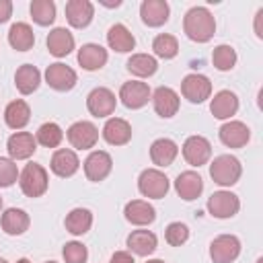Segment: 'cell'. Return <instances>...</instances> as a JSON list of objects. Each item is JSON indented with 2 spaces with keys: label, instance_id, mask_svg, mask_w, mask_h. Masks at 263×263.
Instances as JSON below:
<instances>
[{
  "label": "cell",
  "instance_id": "27",
  "mask_svg": "<svg viewBox=\"0 0 263 263\" xmlns=\"http://www.w3.org/2000/svg\"><path fill=\"white\" fill-rule=\"evenodd\" d=\"M179 154V146L171 138H158L150 146V158L156 166H171Z\"/></svg>",
  "mask_w": 263,
  "mask_h": 263
},
{
  "label": "cell",
  "instance_id": "4",
  "mask_svg": "<svg viewBox=\"0 0 263 263\" xmlns=\"http://www.w3.org/2000/svg\"><path fill=\"white\" fill-rule=\"evenodd\" d=\"M138 189L144 197L162 199L168 193V179L158 168H146L138 177Z\"/></svg>",
  "mask_w": 263,
  "mask_h": 263
},
{
  "label": "cell",
  "instance_id": "22",
  "mask_svg": "<svg viewBox=\"0 0 263 263\" xmlns=\"http://www.w3.org/2000/svg\"><path fill=\"white\" fill-rule=\"evenodd\" d=\"M123 214H125V220L129 224H136V226H148V224H152L156 220V210L144 199L127 201Z\"/></svg>",
  "mask_w": 263,
  "mask_h": 263
},
{
  "label": "cell",
  "instance_id": "42",
  "mask_svg": "<svg viewBox=\"0 0 263 263\" xmlns=\"http://www.w3.org/2000/svg\"><path fill=\"white\" fill-rule=\"evenodd\" d=\"M109 263H136L134 257L127 253V251H115L109 259Z\"/></svg>",
  "mask_w": 263,
  "mask_h": 263
},
{
  "label": "cell",
  "instance_id": "9",
  "mask_svg": "<svg viewBox=\"0 0 263 263\" xmlns=\"http://www.w3.org/2000/svg\"><path fill=\"white\" fill-rule=\"evenodd\" d=\"M76 72L62 64V62H55V64H49L47 70H45V82L58 90V92H66V90H72L76 86Z\"/></svg>",
  "mask_w": 263,
  "mask_h": 263
},
{
  "label": "cell",
  "instance_id": "20",
  "mask_svg": "<svg viewBox=\"0 0 263 263\" xmlns=\"http://www.w3.org/2000/svg\"><path fill=\"white\" fill-rule=\"evenodd\" d=\"M47 51L55 58H66L72 49H74V35L66 29V27H55L49 31L47 39Z\"/></svg>",
  "mask_w": 263,
  "mask_h": 263
},
{
  "label": "cell",
  "instance_id": "23",
  "mask_svg": "<svg viewBox=\"0 0 263 263\" xmlns=\"http://www.w3.org/2000/svg\"><path fill=\"white\" fill-rule=\"evenodd\" d=\"M103 138L111 146H123L132 140V125L121 117H111L103 125Z\"/></svg>",
  "mask_w": 263,
  "mask_h": 263
},
{
  "label": "cell",
  "instance_id": "13",
  "mask_svg": "<svg viewBox=\"0 0 263 263\" xmlns=\"http://www.w3.org/2000/svg\"><path fill=\"white\" fill-rule=\"evenodd\" d=\"M111 168H113V160L105 150H95L84 160V175L92 183H99V181L107 179Z\"/></svg>",
  "mask_w": 263,
  "mask_h": 263
},
{
  "label": "cell",
  "instance_id": "15",
  "mask_svg": "<svg viewBox=\"0 0 263 263\" xmlns=\"http://www.w3.org/2000/svg\"><path fill=\"white\" fill-rule=\"evenodd\" d=\"M218 136H220V142L224 146H228V148H242L251 140V129L242 121H226L218 129Z\"/></svg>",
  "mask_w": 263,
  "mask_h": 263
},
{
  "label": "cell",
  "instance_id": "33",
  "mask_svg": "<svg viewBox=\"0 0 263 263\" xmlns=\"http://www.w3.org/2000/svg\"><path fill=\"white\" fill-rule=\"evenodd\" d=\"M8 43L16 51H29L35 45V33L27 23H14L8 31Z\"/></svg>",
  "mask_w": 263,
  "mask_h": 263
},
{
  "label": "cell",
  "instance_id": "48",
  "mask_svg": "<svg viewBox=\"0 0 263 263\" xmlns=\"http://www.w3.org/2000/svg\"><path fill=\"white\" fill-rule=\"evenodd\" d=\"M45 263H55V261H45Z\"/></svg>",
  "mask_w": 263,
  "mask_h": 263
},
{
  "label": "cell",
  "instance_id": "16",
  "mask_svg": "<svg viewBox=\"0 0 263 263\" xmlns=\"http://www.w3.org/2000/svg\"><path fill=\"white\" fill-rule=\"evenodd\" d=\"M6 148H8V154L12 160H25L29 156L35 154L37 150V140L33 138V134L29 132H14L8 142H6Z\"/></svg>",
  "mask_w": 263,
  "mask_h": 263
},
{
  "label": "cell",
  "instance_id": "32",
  "mask_svg": "<svg viewBox=\"0 0 263 263\" xmlns=\"http://www.w3.org/2000/svg\"><path fill=\"white\" fill-rule=\"evenodd\" d=\"M64 224H66V230H68L70 234L82 236V234H86V232L90 230V226H92V214H90V210H86V208H74V210L66 216Z\"/></svg>",
  "mask_w": 263,
  "mask_h": 263
},
{
  "label": "cell",
  "instance_id": "38",
  "mask_svg": "<svg viewBox=\"0 0 263 263\" xmlns=\"http://www.w3.org/2000/svg\"><path fill=\"white\" fill-rule=\"evenodd\" d=\"M212 64L220 72L232 70L234 64H236V51H234V47H230V45H218V47H214V51H212Z\"/></svg>",
  "mask_w": 263,
  "mask_h": 263
},
{
  "label": "cell",
  "instance_id": "43",
  "mask_svg": "<svg viewBox=\"0 0 263 263\" xmlns=\"http://www.w3.org/2000/svg\"><path fill=\"white\" fill-rule=\"evenodd\" d=\"M10 16H12V2L0 0V23H6Z\"/></svg>",
  "mask_w": 263,
  "mask_h": 263
},
{
  "label": "cell",
  "instance_id": "35",
  "mask_svg": "<svg viewBox=\"0 0 263 263\" xmlns=\"http://www.w3.org/2000/svg\"><path fill=\"white\" fill-rule=\"evenodd\" d=\"M31 16L41 27L51 25L55 21V4H53V0H33L31 2Z\"/></svg>",
  "mask_w": 263,
  "mask_h": 263
},
{
  "label": "cell",
  "instance_id": "10",
  "mask_svg": "<svg viewBox=\"0 0 263 263\" xmlns=\"http://www.w3.org/2000/svg\"><path fill=\"white\" fill-rule=\"evenodd\" d=\"M181 92L189 103H203L212 95V82L203 74H187L181 82Z\"/></svg>",
  "mask_w": 263,
  "mask_h": 263
},
{
  "label": "cell",
  "instance_id": "2",
  "mask_svg": "<svg viewBox=\"0 0 263 263\" xmlns=\"http://www.w3.org/2000/svg\"><path fill=\"white\" fill-rule=\"evenodd\" d=\"M240 175H242L240 160L232 154H220L210 164V177L214 179V183H218L222 187H230V185L238 183Z\"/></svg>",
  "mask_w": 263,
  "mask_h": 263
},
{
  "label": "cell",
  "instance_id": "6",
  "mask_svg": "<svg viewBox=\"0 0 263 263\" xmlns=\"http://www.w3.org/2000/svg\"><path fill=\"white\" fill-rule=\"evenodd\" d=\"M240 255V240L234 234H220L210 242V257L214 263H232Z\"/></svg>",
  "mask_w": 263,
  "mask_h": 263
},
{
  "label": "cell",
  "instance_id": "31",
  "mask_svg": "<svg viewBox=\"0 0 263 263\" xmlns=\"http://www.w3.org/2000/svg\"><path fill=\"white\" fill-rule=\"evenodd\" d=\"M39 82H41V72L33 64H23L16 70V74H14V84H16V88H18L21 95L35 92L37 86H39Z\"/></svg>",
  "mask_w": 263,
  "mask_h": 263
},
{
  "label": "cell",
  "instance_id": "26",
  "mask_svg": "<svg viewBox=\"0 0 263 263\" xmlns=\"http://www.w3.org/2000/svg\"><path fill=\"white\" fill-rule=\"evenodd\" d=\"M0 224H2V230L10 236H18L23 232H27L29 224H31V218L25 210L21 208H8L2 218H0Z\"/></svg>",
  "mask_w": 263,
  "mask_h": 263
},
{
  "label": "cell",
  "instance_id": "1",
  "mask_svg": "<svg viewBox=\"0 0 263 263\" xmlns=\"http://www.w3.org/2000/svg\"><path fill=\"white\" fill-rule=\"evenodd\" d=\"M183 31L185 35L195 43H205L216 33V21L214 14L205 6H193L185 12L183 18Z\"/></svg>",
  "mask_w": 263,
  "mask_h": 263
},
{
  "label": "cell",
  "instance_id": "3",
  "mask_svg": "<svg viewBox=\"0 0 263 263\" xmlns=\"http://www.w3.org/2000/svg\"><path fill=\"white\" fill-rule=\"evenodd\" d=\"M18 185L27 197H41L49 185L47 171L37 162H29L18 175Z\"/></svg>",
  "mask_w": 263,
  "mask_h": 263
},
{
  "label": "cell",
  "instance_id": "40",
  "mask_svg": "<svg viewBox=\"0 0 263 263\" xmlns=\"http://www.w3.org/2000/svg\"><path fill=\"white\" fill-rule=\"evenodd\" d=\"M62 255H64L66 263H86V259H88L86 247L82 242H76V240L66 242L64 249H62Z\"/></svg>",
  "mask_w": 263,
  "mask_h": 263
},
{
  "label": "cell",
  "instance_id": "24",
  "mask_svg": "<svg viewBox=\"0 0 263 263\" xmlns=\"http://www.w3.org/2000/svg\"><path fill=\"white\" fill-rule=\"evenodd\" d=\"M107 49L101 47L99 43H84L80 49H78V64L88 70V72H95V70H101L105 64H107Z\"/></svg>",
  "mask_w": 263,
  "mask_h": 263
},
{
  "label": "cell",
  "instance_id": "46",
  "mask_svg": "<svg viewBox=\"0 0 263 263\" xmlns=\"http://www.w3.org/2000/svg\"><path fill=\"white\" fill-rule=\"evenodd\" d=\"M0 263H8V261H6V259H2V257H0Z\"/></svg>",
  "mask_w": 263,
  "mask_h": 263
},
{
  "label": "cell",
  "instance_id": "21",
  "mask_svg": "<svg viewBox=\"0 0 263 263\" xmlns=\"http://www.w3.org/2000/svg\"><path fill=\"white\" fill-rule=\"evenodd\" d=\"M49 166H51V173H53V175H58V177L66 179V177H72V175L78 171L80 160H78V156H76V152H74V150L60 148V150H55V152H53Z\"/></svg>",
  "mask_w": 263,
  "mask_h": 263
},
{
  "label": "cell",
  "instance_id": "34",
  "mask_svg": "<svg viewBox=\"0 0 263 263\" xmlns=\"http://www.w3.org/2000/svg\"><path fill=\"white\" fill-rule=\"evenodd\" d=\"M127 72L138 76V78H148L152 76L156 70H158V62L154 55H148V53H134L127 64H125Z\"/></svg>",
  "mask_w": 263,
  "mask_h": 263
},
{
  "label": "cell",
  "instance_id": "37",
  "mask_svg": "<svg viewBox=\"0 0 263 263\" xmlns=\"http://www.w3.org/2000/svg\"><path fill=\"white\" fill-rule=\"evenodd\" d=\"M35 140H37L41 146H45V148H58L60 142L64 140V132H62V127H60L58 123L47 121V123H43V125L37 129Z\"/></svg>",
  "mask_w": 263,
  "mask_h": 263
},
{
  "label": "cell",
  "instance_id": "28",
  "mask_svg": "<svg viewBox=\"0 0 263 263\" xmlns=\"http://www.w3.org/2000/svg\"><path fill=\"white\" fill-rule=\"evenodd\" d=\"M156 245H158V238L154 232L150 230H134L129 236H127V249L138 255V257H148L156 251Z\"/></svg>",
  "mask_w": 263,
  "mask_h": 263
},
{
  "label": "cell",
  "instance_id": "29",
  "mask_svg": "<svg viewBox=\"0 0 263 263\" xmlns=\"http://www.w3.org/2000/svg\"><path fill=\"white\" fill-rule=\"evenodd\" d=\"M107 43H109L111 49H115L119 53H125V51H132L136 47V37L129 33V29L125 25L115 23L107 31Z\"/></svg>",
  "mask_w": 263,
  "mask_h": 263
},
{
  "label": "cell",
  "instance_id": "12",
  "mask_svg": "<svg viewBox=\"0 0 263 263\" xmlns=\"http://www.w3.org/2000/svg\"><path fill=\"white\" fill-rule=\"evenodd\" d=\"M181 150H183V158L191 166H201L212 156V144L203 136H189L183 142V148Z\"/></svg>",
  "mask_w": 263,
  "mask_h": 263
},
{
  "label": "cell",
  "instance_id": "11",
  "mask_svg": "<svg viewBox=\"0 0 263 263\" xmlns=\"http://www.w3.org/2000/svg\"><path fill=\"white\" fill-rule=\"evenodd\" d=\"M152 97V90L146 82L140 80H129L123 82L119 88V99L127 109H142Z\"/></svg>",
  "mask_w": 263,
  "mask_h": 263
},
{
  "label": "cell",
  "instance_id": "36",
  "mask_svg": "<svg viewBox=\"0 0 263 263\" xmlns=\"http://www.w3.org/2000/svg\"><path fill=\"white\" fill-rule=\"evenodd\" d=\"M152 49H154V53H156L158 58H162V60H173V58L179 53V41H177V37H173V35H168V33H160V35L154 37Z\"/></svg>",
  "mask_w": 263,
  "mask_h": 263
},
{
  "label": "cell",
  "instance_id": "25",
  "mask_svg": "<svg viewBox=\"0 0 263 263\" xmlns=\"http://www.w3.org/2000/svg\"><path fill=\"white\" fill-rule=\"evenodd\" d=\"M210 111L216 119H230L238 111V97L232 90H220L210 103Z\"/></svg>",
  "mask_w": 263,
  "mask_h": 263
},
{
  "label": "cell",
  "instance_id": "30",
  "mask_svg": "<svg viewBox=\"0 0 263 263\" xmlns=\"http://www.w3.org/2000/svg\"><path fill=\"white\" fill-rule=\"evenodd\" d=\"M31 119V109L29 105L23 101V99H16V101H10L4 109V121L8 127L12 129H23Z\"/></svg>",
  "mask_w": 263,
  "mask_h": 263
},
{
  "label": "cell",
  "instance_id": "18",
  "mask_svg": "<svg viewBox=\"0 0 263 263\" xmlns=\"http://www.w3.org/2000/svg\"><path fill=\"white\" fill-rule=\"evenodd\" d=\"M150 99H152L154 111H156L160 117L168 119V117L177 115V111H179V95H177L171 86H158V88L152 92Z\"/></svg>",
  "mask_w": 263,
  "mask_h": 263
},
{
  "label": "cell",
  "instance_id": "44",
  "mask_svg": "<svg viewBox=\"0 0 263 263\" xmlns=\"http://www.w3.org/2000/svg\"><path fill=\"white\" fill-rule=\"evenodd\" d=\"M146 263H164L162 259H150V261H146Z\"/></svg>",
  "mask_w": 263,
  "mask_h": 263
},
{
  "label": "cell",
  "instance_id": "5",
  "mask_svg": "<svg viewBox=\"0 0 263 263\" xmlns=\"http://www.w3.org/2000/svg\"><path fill=\"white\" fill-rule=\"evenodd\" d=\"M238 208H240V199L232 191H216L208 199V212L218 220L236 216Z\"/></svg>",
  "mask_w": 263,
  "mask_h": 263
},
{
  "label": "cell",
  "instance_id": "7",
  "mask_svg": "<svg viewBox=\"0 0 263 263\" xmlns=\"http://www.w3.org/2000/svg\"><path fill=\"white\" fill-rule=\"evenodd\" d=\"M115 105H117V101H115L113 90H109L105 86L92 88L88 92V97H86V109L95 117H109V115H113Z\"/></svg>",
  "mask_w": 263,
  "mask_h": 263
},
{
  "label": "cell",
  "instance_id": "19",
  "mask_svg": "<svg viewBox=\"0 0 263 263\" xmlns=\"http://www.w3.org/2000/svg\"><path fill=\"white\" fill-rule=\"evenodd\" d=\"M168 2L166 0H144L140 4V16L142 23L148 27H160L168 21Z\"/></svg>",
  "mask_w": 263,
  "mask_h": 263
},
{
  "label": "cell",
  "instance_id": "41",
  "mask_svg": "<svg viewBox=\"0 0 263 263\" xmlns=\"http://www.w3.org/2000/svg\"><path fill=\"white\" fill-rule=\"evenodd\" d=\"M18 179V168L12 158L0 156V187H10Z\"/></svg>",
  "mask_w": 263,
  "mask_h": 263
},
{
  "label": "cell",
  "instance_id": "47",
  "mask_svg": "<svg viewBox=\"0 0 263 263\" xmlns=\"http://www.w3.org/2000/svg\"><path fill=\"white\" fill-rule=\"evenodd\" d=\"M0 210H2V197H0Z\"/></svg>",
  "mask_w": 263,
  "mask_h": 263
},
{
  "label": "cell",
  "instance_id": "17",
  "mask_svg": "<svg viewBox=\"0 0 263 263\" xmlns=\"http://www.w3.org/2000/svg\"><path fill=\"white\" fill-rule=\"evenodd\" d=\"M175 191L179 193L181 199L185 201H193L201 195L203 191V179L199 177V173L195 171H183L177 179H175Z\"/></svg>",
  "mask_w": 263,
  "mask_h": 263
},
{
  "label": "cell",
  "instance_id": "39",
  "mask_svg": "<svg viewBox=\"0 0 263 263\" xmlns=\"http://www.w3.org/2000/svg\"><path fill=\"white\" fill-rule=\"evenodd\" d=\"M164 238H166V242H168L171 247H181V245L187 242V238H189V228H187V224H183V222H171V224L166 226V230H164Z\"/></svg>",
  "mask_w": 263,
  "mask_h": 263
},
{
  "label": "cell",
  "instance_id": "8",
  "mask_svg": "<svg viewBox=\"0 0 263 263\" xmlns=\"http://www.w3.org/2000/svg\"><path fill=\"white\" fill-rule=\"evenodd\" d=\"M66 138L72 144V148H76V150H88V148H92L97 144L99 129L90 121H76V123H72L68 127Z\"/></svg>",
  "mask_w": 263,
  "mask_h": 263
},
{
  "label": "cell",
  "instance_id": "45",
  "mask_svg": "<svg viewBox=\"0 0 263 263\" xmlns=\"http://www.w3.org/2000/svg\"><path fill=\"white\" fill-rule=\"evenodd\" d=\"M16 263H31V261H29V259H18Z\"/></svg>",
  "mask_w": 263,
  "mask_h": 263
},
{
  "label": "cell",
  "instance_id": "14",
  "mask_svg": "<svg viewBox=\"0 0 263 263\" xmlns=\"http://www.w3.org/2000/svg\"><path fill=\"white\" fill-rule=\"evenodd\" d=\"M95 16V6L88 0H68L66 2V21L74 29H84Z\"/></svg>",
  "mask_w": 263,
  "mask_h": 263
}]
</instances>
